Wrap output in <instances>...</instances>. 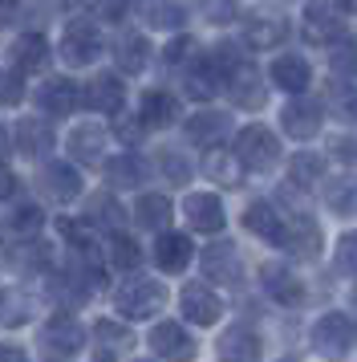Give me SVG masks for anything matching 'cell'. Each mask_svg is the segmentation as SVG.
Here are the masks:
<instances>
[]
</instances>
